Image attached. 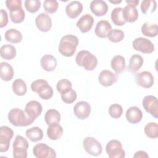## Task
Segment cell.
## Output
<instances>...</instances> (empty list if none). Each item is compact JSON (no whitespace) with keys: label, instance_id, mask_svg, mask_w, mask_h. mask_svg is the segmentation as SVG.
<instances>
[{"label":"cell","instance_id":"cell-1","mask_svg":"<svg viewBox=\"0 0 158 158\" xmlns=\"http://www.w3.org/2000/svg\"><path fill=\"white\" fill-rule=\"evenodd\" d=\"M78 44V38L73 35L62 36L60 40L58 50L65 57H72L75 52Z\"/></svg>","mask_w":158,"mask_h":158},{"label":"cell","instance_id":"cell-2","mask_svg":"<svg viewBox=\"0 0 158 158\" xmlns=\"http://www.w3.org/2000/svg\"><path fill=\"white\" fill-rule=\"evenodd\" d=\"M75 62L78 65L88 71L94 70L98 64L97 57L86 50H82L77 53Z\"/></svg>","mask_w":158,"mask_h":158},{"label":"cell","instance_id":"cell-3","mask_svg":"<svg viewBox=\"0 0 158 158\" xmlns=\"http://www.w3.org/2000/svg\"><path fill=\"white\" fill-rule=\"evenodd\" d=\"M8 119L10 123L15 127H27L34 122L27 115L25 110L19 108H14L9 111Z\"/></svg>","mask_w":158,"mask_h":158},{"label":"cell","instance_id":"cell-4","mask_svg":"<svg viewBox=\"0 0 158 158\" xmlns=\"http://www.w3.org/2000/svg\"><path fill=\"white\" fill-rule=\"evenodd\" d=\"M30 87L31 90L37 93L39 96L43 99L48 100L53 96V89L45 80L38 79L35 80L31 83Z\"/></svg>","mask_w":158,"mask_h":158},{"label":"cell","instance_id":"cell-5","mask_svg":"<svg viewBox=\"0 0 158 158\" xmlns=\"http://www.w3.org/2000/svg\"><path fill=\"white\" fill-rule=\"evenodd\" d=\"M13 156L15 158H27L28 142L23 136L17 135L13 143Z\"/></svg>","mask_w":158,"mask_h":158},{"label":"cell","instance_id":"cell-6","mask_svg":"<svg viewBox=\"0 0 158 158\" xmlns=\"http://www.w3.org/2000/svg\"><path fill=\"white\" fill-rule=\"evenodd\" d=\"M106 151L110 158H123L125 156L121 142L117 139H112L107 143Z\"/></svg>","mask_w":158,"mask_h":158},{"label":"cell","instance_id":"cell-7","mask_svg":"<svg viewBox=\"0 0 158 158\" xmlns=\"http://www.w3.org/2000/svg\"><path fill=\"white\" fill-rule=\"evenodd\" d=\"M83 146L85 151L91 156H98L102 153V148L101 143L93 137H86L83 141Z\"/></svg>","mask_w":158,"mask_h":158},{"label":"cell","instance_id":"cell-8","mask_svg":"<svg viewBox=\"0 0 158 158\" xmlns=\"http://www.w3.org/2000/svg\"><path fill=\"white\" fill-rule=\"evenodd\" d=\"M14 136V131L7 126L0 127V152H4L8 151L10 141Z\"/></svg>","mask_w":158,"mask_h":158},{"label":"cell","instance_id":"cell-9","mask_svg":"<svg viewBox=\"0 0 158 158\" xmlns=\"http://www.w3.org/2000/svg\"><path fill=\"white\" fill-rule=\"evenodd\" d=\"M135 50L144 54H150L154 51V44L148 39L142 37L135 38L132 43Z\"/></svg>","mask_w":158,"mask_h":158},{"label":"cell","instance_id":"cell-10","mask_svg":"<svg viewBox=\"0 0 158 158\" xmlns=\"http://www.w3.org/2000/svg\"><path fill=\"white\" fill-rule=\"evenodd\" d=\"M33 153L36 158H55L56 151L44 143H39L33 148Z\"/></svg>","mask_w":158,"mask_h":158},{"label":"cell","instance_id":"cell-11","mask_svg":"<svg viewBox=\"0 0 158 158\" xmlns=\"http://www.w3.org/2000/svg\"><path fill=\"white\" fill-rule=\"evenodd\" d=\"M145 110L155 118L158 117V101L156 96L152 95L146 96L142 101Z\"/></svg>","mask_w":158,"mask_h":158},{"label":"cell","instance_id":"cell-12","mask_svg":"<svg viewBox=\"0 0 158 158\" xmlns=\"http://www.w3.org/2000/svg\"><path fill=\"white\" fill-rule=\"evenodd\" d=\"M135 81L137 85L144 88H151L154 82L152 74L148 71H143L136 73Z\"/></svg>","mask_w":158,"mask_h":158},{"label":"cell","instance_id":"cell-13","mask_svg":"<svg viewBox=\"0 0 158 158\" xmlns=\"http://www.w3.org/2000/svg\"><path fill=\"white\" fill-rule=\"evenodd\" d=\"M91 110V106L86 101H79L73 107V112L75 116L80 120H84L88 118L90 115Z\"/></svg>","mask_w":158,"mask_h":158},{"label":"cell","instance_id":"cell-14","mask_svg":"<svg viewBox=\"0 0 158 158\" xmlns=\"http://www.w3.org/2000/svg\"><path fill=\"white\" fill-rule=\"evenodd\" d=\"M35 24L40 31L47 32L51 28L52 20L48 14L43 12L36 16L35 19Z\"/></svg>","mask_w":158,"mask_h":158},{"label":"cell","instance_id":"cell-15","mask_svg":"<svg viewBox=\"0 0 158 158\" xmlns=\"http://www.w3.org/2000/svg\"><path fill=\"white\" fill-rule=\"evenodd\" d=\"M42 110V105L36 101H29L25 107V112L27 115L33 120L41 115Z\"/></svg>","mask_w":158,"mask_h":158},{"label":"cell","instance_id":"cell-16","mask_svg":"<svg viewBox=\"0 0 158 158\" xmlns=\"http://www.w3.org/2000/svg\"><path fill=\"white\" fill-rule=\"evenodd\" d=\"M117 74L109 70H103L99 73L98 80L99 83L104 86H110L117 80Z\"/></svg>","mask_w":158,"mask_h":158},{"label":"cell","instance_id":"cell-17","mask_svg":"<svg viewBox=\"0 0 158 158\" xmlns=\"http://www.w3.org/2000/svg\"><path fill=\"white\" fill-rule=\"evenodd\" d=\"M94 23V19L89 14H85L82 15L77 22V27L81 33H85L89 31Z\"/></svg>","mask_w":158,"mask_h":158},{"label":"cell","instance_id":"cell-18","mask_svg":"<svg viewBox=\"0 0 158 158\" xmlns=\"http://www.w3.org/2000/svg\"><path fill=\"white\" fill-rule=\"evenodd\" d=\"M89 8L91 12L96 16H102L106 14L108 11L107 3L102 0H94L91 2Z\"/></svg>","mask_w":158,"mask_h":158},{"label":"cell","instance_id":"cell-19","mask_svg":"<svg viewBox=\"0 0 158 158\" xmlns=\"http://www.w3.org/2000/svg\"><path fill=\"white\" fill-rule=\"evenodd\" d=\"M83 5L78 1H73L69 2L65 7V12L70 19L77 18L83 11Z\"/></svg>","mask_w":158,"mask_h":158},{"label":"cell","instance_id":"cell-20","mask_svg":"<svg viewBox=\"0 0 158 158\" xmlns=\"http://www.w3.org/2000/svg\"><path fill=\"white\" fill-rule=\"evenodd\" d=\"M127 120L132 124L139 123L143 118V112L141 109L136 106L129 107L126 112Z\"/></svg>","mask_w":158,"mask_h":158},{"label":"cell","instance_id":"cell-21","mask_svg":"<svg viewBox=\"0 0 158 158\" xmlns=\"http://www.w3.org/2000/svg\"><path fill=\"white\" fill-rule=\"evenodd\" d=\"M112 30L110 23L105 20H99L95 27L94 32L97 36L101 38H106L107 37L109 32Z\"/></svg>","mask_w":158,"mask_h":158},{"label":"cell","instance_id":"cell-22","mask_svg":"<svg viewBox=\"0 0 158 158\" xmlns=\"http://www.w3.org/2000/svg\"><path fill=\"white\" fill-rule=\"evenodd\" d=\"M40 64L44 70L51 72L56 69L57 63L56 59L53 56L46 54L41 58Z\"/></svg>","mask_w":158,"mask_h":158},{"label":"cell","instance_id":"cell-23","mask_svg":"<svg viewBox=\"0 0 158 158\" xmlns=\"http://www.w3.org/2000/svg\"><path fill=\"white\" fill-rule=\"evenodd\" d=\"M123 17L125 22H135L138 18V12L135 7L127 5L122 10Z\"/></svg>","mask_w":158,"mask_h":158},{"label":"cell","instance_id":"cell-24","mask_svg":"<svg viewBox=\"0 0 158 158\" xmlns=\"http://www.w3.org/2000/svg\"><path fill=\"white\" fill-rule=\"evenodd\" d=\"M14 69L7 62H2L0 64V77L6 81H10L14 77Z\"/></svg>","mask_w":158,"mask_h":158},{"label":"cell","instance_id":"cell-25","mask_svg":"<svg viewBox=\"0 0 158 158\" xmlns=\"http://www.w3.org/2000/svg\"><path fill=\"white\" fill-rule=\"evenodd\" d=\"M44 120L48 126L57 124L60 121V115L56 109H49L45 113Z\"/></svg>","mask_w":158,"mask_h":158},{"label":"cell","instance_id":"cell-26","mask_svg":"<svg viewBox=\"0 0 158 158\" xmlns=\"http://www.w3.org/2000/svg\"><path fill=\"white\" fill-rule=\"evenodd\" d=\"M110 65L112 69L117 73L122 72L125 69V57L120 55L115 56L111 60Z\"/></svg>","mask_w":158,"mask_h":158},{"label":"cell","instance_id":"cell-27","mask_svg":"<svg viewBox=\"0 0 158 158\" xmlns=\"http://www.w3.org/2000/svg\"><path fill=\"white\" fill-rule=\"evenodd\" d=\"M63 128L59 123L49 126L47 129L48 137L51 140H57L63 135Z\"/></svg>","mask_w":158,"mask_h":158},{"label":"cell","instance_id":"cell-28","mask_svg":"<svg viewBox=\"0 0 158 158\" xmlns=\"http://www.w3.org/2000/svg\"><path fill=\"white\" fill-rule=\"evenodd\" d=\"M143 62V59L140 55L133 54L130 59L127 69L131 72H136L142 67Z\"/></svg>","mask_w":158,"mask_h":158},{"label":"cell","instance_id":"cell-29","mask_svg":"<svg viewBox=\"0 0 158 158\" xmlns=\"http://www.w3.org/2000/svg\"><path fill=\"white\" fill-rule=\"evenodd\" d=\"M4 38L6 41L12 43H19L22 40V33L15 28L8 29L4 35Z\"/></svg>","mask_w":158,"mask_h":158},{"label":"cell","instance_id":"cell-30","mask_svg":"<svg viewBox=\"0 0 158 158\" xmlns=\"http://www.w3.org/2000/svg\"><path fill=\"white\" fill-rule=\"evenodd\" d=\"M26 136L32 142H38L43 138V130L38 127H33L27 130Z\"/></svg>","mask_w":158,"mask_h":158},{"label":"cell","instance_id":"cell-31","mask_svg":"<svg viewBox=\"0 0 158 158\" xmlns=\"http://www.w3.org/2000/svg\"><path fill=\"white\" fill-rule=\"evenodd\" d=\"M141 33L146 36L153 38L157 35L158 28L157 23L145 22L141 27Z\"/></svg>","mask_w":158,"mask_h":158},{"label":"cell","instance_id":"cell-32","mask_svg":"<svg viewBox=\"0 0 158 158\" xmlns=\"http://www.w3.org/2000/svg\"><path fill=\"white\" fill-rule=\"evenodd\" d=\"M1 56L5 60H12L16 56V49L11 44H4L1 47Z\"/></svg>","mask_w":158,"mask_h":158},{"label":"cell","instance_id":"cell-33","mask_svg":"<svg viewBox=\"0 0 158 158\" xmlns=\"http://www.w3.org/2000/svg\"><path fill=\"white\" fill-rule=\"evenodd\" d=\"M12 90L17 96H24L27 91L26 83L21 78L15 80L12 83Z\"/></svg>","mask_w":158,"mask_h":158},{"label":"cell","instance_id":"cell-34","mask_svg":"<svg viewBox=\"0 0 158 158\" xmlns=\"http://www.w3.org/2000/svg\"><path fill=\"white\" fill-rule=\"evenodd\" d=\"M123 8L117 7L114 8L111 12L110 17L112 22L117 26H122L126 23L123 17Z\"/></svg>","mask_w":158,"mask_h":158},{"label":"cell","instance_id":"cell-35","mask_svg":"<svg viewBox=\"0 0 158 158\" xmlns=\"http://www.w3.org/2000/svg\"><path fill=\"white\" fill-rule=\"evenodd\" d=\"M144 133L151 139H156L158 137V125L156 122H150L144 127Z\"/></svg>","mask_w":158,"mask_h":158},{"label":"cell","instance_id":"cell-36","mask_svg":"<svg viewBox=\"0 0 158 158\" xmlns=\"http://www.w3.org/2000/svg\"><path fill=\"white\" fill-rule=\"evenodd\" d=\"M156 7H157L156 1L154 0L143 1L140 6L141 12L144 14L154 12L156 10Z\"/></svg>","mask_w":158,"mask_h":158},{"label":"cell","instance_id":"cell-37","mask_svg":"<svg viewBox=\"0 0 158 158\" xmlns=\"http://www.w3.org/2000/svg\"><path fill=\"white\" fill-rule=\"evenodd\" d=\"M10 20L14 23H20L22 22L25 17V13L22 8L9 11Z\"/></svg>","mask_w":158,"mask_h":158},{"label":"cell","instance_id":"cell-38","mask_svg":"<svg viewBox=\"0 0 158 158\" xmlns=\"http://www.w3.org/2000/svg\"><path fill=\"white\" fill-rule=\"evenodd\" d=\"M125 34L123 31L120 29H113L111 30L108 35L107 38L109 41L113 43H118L123 40Z\"/></svg>","mask_w":158,"mask_h":158},{"label":"cell","instance_id":"cell-39","mask_svg":"<svg viewBox=\"0 0 158 158\" xmlns=\"http://www.w3.org/2000/svg\"><path fill=\"white\" fill-rule=\"evenodd\" d=\"M61 94V98L64 102L66 104H72L77 99V93L72 88H70L62 93Z\"/></svg>","mask_w":158,"mask_h":158},{"label":"cell","instance_id":"cell-40","mask_svg":"<svg viewBox=\"0 0 158 158\" xmlns=\"http://www.w3.org/2000/svg\"><path fill=\"white\" fill-rule=\"evenodd\" d=\"M24 6L28 12L35 13L41 7V2L38 0H26L25 1Z\"/></svg>","mask_w":158,"mask_h":158},{"label":"cell","instance_id":"cell-41","mask_svg":"<svg viewBox=\"0 0 158 158\" xmlns=\"http://www.w3.org/2000/svg\"><path fill=\"white\" fill-rule=\"evenodd\" d=\"M108 112L111 117L114 118H118L122 115L123 108L121 105L115 103L110 106Z\"/></svg>","mask_w":158,"mask_h":158},{"label":"cell","instance_id":"cell-42","mask_svg":"<svg viewBox=\"0 0 158 158\" xmlns=\"http://www.w3.org/2000/svg\"><path fill=\"white\" fill-rule=\"evenodd\" d=\"M59 4L56 0H46L43 3V7L48 14H54L58 9Z\"/></svg>","mask_w":158,"mask_h":158},{"label":"cell","instance_id":"cell-43","mask_svg":"<svg viewBox=\"0 0 158 158\" xmlns=\"http://www.w3.org/2000/svg\"><path fill=\"white\" fill-rule=\"evenodd\" d=\"M56 88L57 91L61 94L63 92L70 88H72V84L71 81L67 79H65V78L61 79L57 82L56 85Z\"/></svg>","mask_w":158,"mask_h":158},{"label":"cell","instance_id":"cell-44","mask_svg":"<svg viewBox=\"0 0 158 158\" xmlns=\"http://www.w3.org/2000/svg\"><path fill=\"white\" fill-rule=\"evenodd\" d=\"M6 5L9 11L22 8L21 0H6Z\"/></svg>","mask_w":158,"mask_h":158},{"label":"cell","instance_id":"cell-45","mask_svg":"<svg viewBox=\"0 0 158 158\" xmlns=\"http://www.w3.org/2000/svg\"><path fill=\"white\" fill-rule=\"evenodd\" d=\"M0 27L3 28L8 23V15L7 12L3 9L0 10Z\"/></svg>","mask_w":158,"mask_h":158},{"label":"cell","instance_id":"cell-46","mask_svg":"<svg viewBox=\"0 0 158 158\" xmlns=\"http://www.w3.org/2000/svg\"><path fill=\"white\" fill-rule=\"evenodd\" d=\"M135 158H148L149 156L146 152L144 151H138L135 152L133 156Z\"/></svg>","mask_w":158,"mask_h":158},{"label":"cell","instance_id":"cell-47","mask_svg":"<svg viewBox=\"0 0 158 158\" xmlns=\"http://www.w3.org/2000/svg\"><path fill=\"white\" fill-rule=\"evenodd\" d=\"M128 5H130V6H133V7H136L138 6V4H139V0H127L125 1Z\"/></svg>","mask_w":158,"mask_h":158},{"label":"cell","instance_id":"cell-48","mask_svg":"<svg viewBox=\"0 0 158 158\" xmlns=\"http://www.w3.org/2000/svg\"><path fill=\"white\" fill-rule=\"evenodd\" d=\"M110 2H111V3H112V4H119V3H120L121 2H122V1L121 0H117V1H110Z\"/></svg>","mask_w":158,"mask_h":158}]
</instances>
